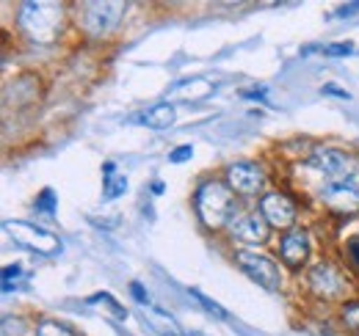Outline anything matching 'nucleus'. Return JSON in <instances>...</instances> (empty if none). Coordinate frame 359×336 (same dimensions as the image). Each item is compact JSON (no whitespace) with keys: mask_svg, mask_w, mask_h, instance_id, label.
<instances>
[{"mask_svg":"<svg viewBox=\"0 0 359 336\" xmlns=\"http://www.w3.org/2000/svg\"><path fill=\"white\" fill-rule=\"evenodd\" d=\"M191 158H194V146H191V144H182V146L169 152V163H185V160H191Z\"/></svg>","mask_w":359,"mask_h":336,"instance_id":"23","label":"nucleus"},{"mask_svg":"<svg viewBox=\"0 0 359 336\" xmlns=\"http://www.w3.org/2000/svg\"><path fill=\"white\" fill-rule=\"evenodd\" d=\"M34 336H78L67 323L61 320H39L34 326Z\"/></svg>","mask_w":359,"mask_h":336,"instance_id":"18","label":"nucleus"},{"mask_svg":"<svg viewBox=\"0 0 359 336\" xmlns=\"http://www.w3.org/2000/svg\"><path fill=\"white\" fill-rule=\"evenodd\" d=\"M302 168L307 171H315L318 176H323V182H334V179H346L351 176L359 168V160L346 152V149H337V146H313L310 155L302 160Z\"/></svg>","mask_w":359,"mask_h":336,"instance_id":"6","label":"nucleus"},{"mask_svg":"<svg viewBox=\"0 0 359 336\" xmlns=\"http://www.w3.org/2000/svg\"><path fill=\"white\" fill-rule=\"evenodd\" d=\"M194 212L205 232L219 234L241 212V199L229 190L224 176H205L194 190Z\"/></svg>","mask_w":359,"mask_h":336,"instance_id":"1","label":"nucleus"},{"mask_svg":"<svg viewBox=\"0 0 359 336\" xmlns=\"http://www.w3.org/2000/svg\"><path fill=\"white\" fill-rule=\"evenodd\" d=\"M310 259H313V240H310V232L304 226H296L279 237V262L290 273L307 270Z\"/></svg>","mask_w":359,"mask_h":336,"instance_id":"12","label":"nucleus"},{"mask_svg":"<svg viewBox=\"0 0 359 336\" xmlns=\"http://www.w3.org/2000/svg\"><path fill=\"white\" fill-rule=\"evenodd\" d=\"M340 253H343V262L348 265V270L359 276V234H348L340 246Z\"/></svg>","mask_w":359,"mask_h":336,"instance_id":"17","label":"nucleus"},{"mask_svg":"<svg viewBox=\"0 0 359 336\" xmlns=\"http://www.w3.org/2000/svg\"><path fill=\"white\" fill-rule=\"evenodd\" d=\"M226 232H229L232 240L241 243V248H260V246L271 243V234H273V229L266 223V218L257 212V207L238 212V218L229 223Z\"/></svg>","mask_w":359,"mask_h":336,"instance_id":"11","label":"nucleus"},{"mask_svg":"<svg viewBox=\"0 0 359 336\" xmlns=\"http://www.w3.org/2000/svg\"><path fill=\"white\" fill-rule=\"evenodd\" d=\"M128 3H111V0H94V3H81L78 6V25L89 39H105L111 36L122 20H125Z\"/></svg>","mask_w":359,"mask_h":336,"instance_id":"4","label":"nucleus"},{"mask_svg":"<svg viewBox=\"0 0 359 336\" xmlns=\"http://www.w3.org/2000/svg\"><path fill=\"white\" fill-rule=\"evenodd\" d=\"M119 171H116V163L114 160H105L102 163V179H111V176H116Z\"/></svg>","mask_w":359,"mask_h":336,"instance_id":"26","label":"nucleus"},{"mask_svg":"<svg viewBox=\"0 0 359 336\" xmlns=\"http://www.w3.org/2000/svg\"><path fill=\"white\" fill-rule=\"evenodd\" d=\"M315 336H337L329 326H315Z\"/></svg>","mask_w":359,"mask_h":336,"instance_id":"30","label":"nucleus"},{"mask_svg":"<svg viewBox=\"0 0 359 336\" xmlns=\"http://www.w3.org/2000/svg\"><path fill=\"white\" fill-rule=\"evenodd\" d=\"M224 182L238 199H260L269 193V171L257 160H235L224 168Z\"/></svg>","mask_w":359,"mask_h":336,"instance_id":"7","label":"nucleus"},{"mask_svg":"<svg viewBox=\"0 0 359 336\" xmlns=\"http://www.w3.org/2000/svg\"><path fill=\"white\" fill-rule=\"evenodd\" d=\"M175 119H177V111H175L172 102H155L141 113L138 122L144 127H149V130H169L175 125Z\"/></svg>","mask_w":359,"mask_h":336,"instance_id":"13","label":"nucleus"},{"mask_svg":"<svg viewBox=\"0 0 359 336\" xmlns=\"http://www.w3.org/2000/svg\"><path fill=\"white\" fill-rule=\"evenodd\" d=\"M22 279H28L25 270H22V265H6L3 267V293H11V287L17 290Z\"/></svg>","mask_w":359,"mask_h":336,"instance_id":"21","label":"nucleus"},{"mask_svg":"<svg viewBox=\"0 0 359 336\" xmlns=\"http://www.w3.org/2000/svg\"><path fill=\"white\" fill-rule=\"evenodd\" d=\"M128 188H130V182H128L125 174H116V176H111V179H102V202H116V199H122V196L128 193Z\"/></svg>","mask_w":359,"mask_h":336,"instance_id":"16","label":"nucleus"},{"mask_svg":"<svg viewBox=\"0 0 359 336\" xmlns=\"http://www.w3.org/2000/svg\"><path fill=\"white\" fill-rule=\"evenodd\" d=\"M69 14L64 3L25 0L17 6V31L31 44H55L67 31Z\"/></svg>","mask_w":359,"mask_h":336,"instance_id":"2","label":"nucleus"},{"mask_svg":"<svg viewBox=\"0 0 359 336\" xmlns=\"http://www.w3.org/2000/svg\"><path fill=\"white\" fill-rule=\"evenodd\" d=\"M163 190H166V185H163L161 179H155V182H152V196H163Z\"/></svg>","mask_w":359,"mask_h":336,"instance_id":"29","label":"nucleus"},{"mask_svg":"<svg viewBox=\"0 0 359 336\" xmlns=\"http://www.w3.org/2000/svg\"><path fill=\"white\" fill-rule=\"evenodd\" d=\"M34 210L42 212V215H55L58 212V196L53 188H45L36 199H34Z\"/></svg>","mask_w":359,"mask_h":336,"instance_id":"20","label":"nucleus"},{"mask_svg":"<svg viewBox=\"0 0 359 336\" xmlns=\"http://www.w3.org/2000/svg\"><path fill=\"white\" fill-rule=\"evenodd\" d=\"M315 199L329 215H340V218H351L359 212V168L346 176V179H334V182H320L315 188Z\"/></svg>","mask_w":359,"mask_h":336,"instance_id":"5","label":"nucleus"},{"mask_svg":"<svg viewBox=\"0 0 359 336\" xmlns=\"http://www.w3.org/2000/svg\"><path fill=\"white\" fill-rule=\"evenodd\" d=\"M357 11H359V3H348V6H340L334 14H337L340 20H346V17H354Z\"/></svg>","mask_w":359,"mask_h":336,"instance_id":"25","label":"nucleus"},{"mask_svg":"<svg viewBox=\"0 0 359 336\" xmlns=\"http://www.w3.org/2000/svg\"><path fill=\"white\" fill-rule=\"evenodd\" d=\"M130 293H133V298L141 303V306H149V295H147V290H144L138 281H133V284H130Z\"/></svg>","mask_w":359,"mask_h":336,"instance_id":"24","label":"nucleus"},{"mask_svg":"<svg viewBox=\"0 0 359 336\" xmlns=\"http://www.w3.org/2000/svg\"><path fill=\"white\" fill-rule=\"evenodd\" d=\"M3 229H6V234H8L17 246L39 253V256H58L61 248H64L61 240H58L53 232H47V229L36 226V223H28V220H6Z\"/></svg>","mask_w":359,"mask_h":336,"instance_id":"10","label":"nucleus"},{"mask_svg":"<svg viewBox=\"0 0 359 336\" xmlns=\"http://www.w3.org/2000/svg\"><path fill=\"white\" fill-rule=\"evenodd\" d=\"M243 97H246V99H260V102H266V94H263V91H257V88L243 91Z\"/></svg>","mask_w":359,"mask_h":336,"instance_id":"28","label":"nucleus"},{"mask_svg":"<svg viewBox=\"0 0 359 336\" xmlns=\"http://www.w3.org/2000/svg\"><path fill=\"white\" fill-rule=\"evenodd\" d=\"M257 212L266 218V223H269L273 232H290V229H296L299 226V202L287 193V190H269V193H263L260 199H257Z\"/></svg>","mask_w":359,"mask_h":336,"instance_id":"9","label":"nucleus"},{"mask_svg":"<svg viewBox=\"0 0 359 336\" xmlns=\"http://www.w3.org/2000/svg\"><path fill=\"white\" fill-rule=\"evenodd\" d=\"M89 306L94 309H105V312H111L116 320H128V309L114 298L111 293H94L89 298Z\"/></svg>","mask_w":359,"mask_h":336,"instance_id":"15","label":"nucleus"},{"mask_svg":"<svg viewBox=\"0 0 359 336\" xmlns=\"http://www.w3.org/2000/svg\"><path fill=\"white\" fill-rule=\"evenodd\" d=\"M323 94H337V97H343V99H348V97H351L348 91H343V88H334V85H323Z\"/></svg>","mask_w":359,"mask_h":336,"instance_id":"27","label":"nucleus"},{"mask_svg":"<svg viewBox=\"0 0 359 336\" xmlns=\"http://www.w3.org/2000/svg\"><path fill=\"white\" fill-rule=\"evenodd\" d=\"M191 336H202V334H191Z\"/></svg>","mask_w":359,"mask_h":336,"instance_id":"31","label":"nucleus"},{"mask_svg":"<svg viewBox=\"0 0 359 336\" xmlns=\"http://www.w3.org/2000/svg\"><path fill=\"white\" fill-rule=\"evenodd\" d=\"M188 293H191V298H194V300H196V303H199V306H202V309H205L208 314H213L216 320H229V314H226V309H224V306H219V303H216L213 298H208V295L202 293V290H196V287H191Z\"/></svg>","mask_w":359,"mask_h":336,"instance_id":"19","label":"nucleus"},{"mask_svg":"<svg viewBox=\"0 0 359 336\" xmlns=\"http://www.w3.org/2000/svg\"><path fill=\"white\" fill-rule=\"evenodd\" d=\"M337 320L346 334L359 336V298H348L346 303L337 306Z\"/></svg>","mask_w":359,"mask_h":336,"instance_id":"14","label":"nucleus"},{"mask_svg":"<svg viewBox=\"0 0 359 336\" xmlns=\"http://www.w3.org/2000/svg\"><path fill=\"white\" fill-rule=\"evenodd\" d=\"M315 50H320L323 55H332V58H346V55H351V52H354V44L351 42H334V44H320V47H315Z\"/></svg>","mask_w":359,"mask_h":336,"instance_id":"22","label":"nucleus"},{"mask_svg":"<svg viewBox=\"0 0 359 336\" xmlns=\"http://www.w3.org/2000/svg\"><path fill=\"white\" fill-rule=\"evenodd\" d=\"M307 290L320 303H346L351 298V276L337 262L323 259L307 270Z\"/></svg>","mask_w":359,"mask_h":336,"instance_id":"3","label":"nucleus"},{"mask_svg":"<svg viewBox=\"0 0 359 336\" xmlns=\"http://www.w3.org/2000/svg\"><path fill=\"white\" fill-rule=\"evenodd\" d=\"M232 262H235L255 284H260V287L269 290V293H279L282 284H285L276 259L269 256V253L257 251V248H235V251H232Z\"/></svg>","mask_w":359,"mask_h":336,"instance_id":"8","label":"nucleus"}]
</instances>
